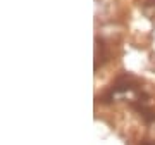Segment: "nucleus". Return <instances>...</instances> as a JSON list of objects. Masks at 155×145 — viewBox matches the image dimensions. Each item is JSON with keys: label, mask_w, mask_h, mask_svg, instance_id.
Masks as SVG:
<instances>
[{"label": "nucleus", "mask_w": 155, "mask_h": 145, "mask_svg": "<svg viewBox=\"0 0 155 145\" xmlns=\"http://www.w3.org/2000/svg\"><path fill=\"white\" fill-rule=\"evenodd\" d=\"M145 145H155V143H145Z\"/></svg>", "instance_id": "nucleus-2"}, {"label": "nucleus", "mask_w": 155, "mask_h": 145, "mask_svg": "<svg viewBox=\"0 0 155 145\" xmlns=\"http://www.w3.org/2000/svg\"><path fill=\"white\" fill-rule=\"evenodd\" d=\"M104 45H102V42H100V40H97V42H95V69H97V67H98V64L102 61H104V59H102V57H104Z\"/></svg>", "instance_id": "nucleus-1"}]
</instances>
